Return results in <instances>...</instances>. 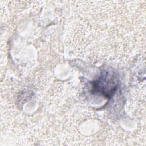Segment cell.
Here are the masks:
<instances>
[{
	"label": "cell",
	"mask_w": 146,
	"mask_h": 146,
	"mask_svg": "<svg viewBox=\"0 0 146 146\" xmlns=\"http://www.w3.org/2000/svg\"><path fill=\"white\" fill-rule=\"evenodd\" d=\"M117 86V81L113 74L106 72L92 82V91L103 96L110 98L115 93Z\"/></svg>",
	"instance_id": "obj_1"
}]
</instances>
